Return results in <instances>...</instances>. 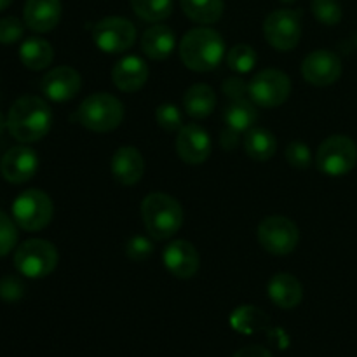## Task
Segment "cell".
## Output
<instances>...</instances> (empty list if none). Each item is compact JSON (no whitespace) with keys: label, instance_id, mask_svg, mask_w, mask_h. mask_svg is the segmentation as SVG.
<instances>
[{"label":"cell","instance_id":"1","mask_svg":"<svg viewBox=\"0 0 357 357\" xmlns=\"http://www.w3.org/2000/svg\"><path fill=\"white\" fill-rule=\"evenodd\" d=\"M51 107L38 96L20 98L7 114V129L21 143L40 142L51 131Z\"/></svg>","mask_w":357,"mask_h":357},{"label":"cell","instance_id":"2","mask_svg":"<svg viewBox=\"0 0 357 357\" xmlns=\"http://www.w3.org/2000/svg\"><path fill=\"white\" fill-rule=\"evenodd\" d=\"M225 40L208 26L192 28L180 42V58L192 72H211L225 58Z\"/></svg>","mask_w":357,"mask_h":357},{"label":"cell","instance_id":"3","mask_svg":"<svg viewBox=\"0 0 357 357\" xmlns=\"http://www.w3.org/2000/svg\"><path fill=\"white\" fill-rule=\"evenodd\" d=\"M142 216L146 232L155 241L171 239L183 225L181 204L164 192H152L143 199Z\"/></svg>","mask_w":357,"mask_h":357},{"label":"cell","instance_id":"4","mask_svg":"<svg viewBox=\"0 0 357 357\" xmlns=\"http://www.w3.org/2000/svg\"><path fill=\"white\" fill-rule=\"evenodd\" d=\"M124 105L108 93H94L77 108L75 119L80 126L93 132H110L124 121Z\"/></svg>","mask_w":357,"mask_h":357},{"label":"cell","instance_id":"5","mask_svg":"<svg viewBox=\"0 0 357 357\" xmlns=\"http://www.w3.org/2000/svg\"><path fill=\"white\" fill-rule=\"evenodd\" d=\"M58 250L45 239H28L14 253V267L28 279H42L56 271Z\"/></svg>","mask_w":357,"mask_h":357},{"label":"cell","instance_id":"6","mask_svg":"<svg viewBox=\"0 0 357 357\" xmlns=\"http://www.w3.org/2000/svg\"><path fill=\"white\" fill-rule=\"evenodd\" d=\"M357 164V145L345 135H333L324 139L316 152V166L328 176H344Z\"/></svg>","mask_w":357,"mask_h":357},{"label":"cell","instance_id":"7","mask_svg":"<svg viewBox=\"0 0 357 357\" xmlns=\"http://www.w3.org/2000/svg\"><path fill=\"white\" fill-rule=\"evenodd\" d=\"M52 215H54V206L51 197L38 188L21 192L13 202L14 222L28 232L45 229L51 223Z\"/></svg>","mask_w":357,"mask_h":357},{"label":"cell","instance_id":"8","mask_svg":"<svg viewBox=\"0 0 357 357\" xmlns=\"http://www.w3.org/2000/svg\"><path fill=\"white\" fill-rule=\"evenodd\" d=\"M248 94L257 107H281L291 94V80L278 68H265L248 82Z\"/></svg>","mask_w":357,"mask_h":357},{"label":"cell","instance_id":"9","mask_svg":"<svg viewBox=\"0 0 357 357\" xmlns=\"http://www.w3.org/2000/svg\"><path fill=\"white\" fill-rule=\"evenodd\" d=\"M258 241L267 253L284 257L298 246L300 230L296 223L286 216H267L258 225Z\"/></svg>","mask_w":357,"mask_h":357},{"label":"cell","instance_id":"10","mask_svg":"<svg viewBox=\"0 0 357 357\" xmlns=\"http://www.w3.org/2000/svg\"><path fill=\"white\" fill-rule=\"evenodd\" d=\"M93 40L107 54H121L136 42V26L121 16H108L93 26Z\"/></svg>","mask_w":357,"mask_h":357},{"label":"cell","instance_id":"11","mask_svg":"<svg viewBox=\"0 0 357 357\" xmlns=\"http://www.w3.org/2000/svg\"><path fill=\"white\" fill-rule=\"evenodd\" d=\"M264 35L278 51H291L302 38V14L293 9H279L264 21Z\"/></svg>","mask_w":357,"mask_h":357},{"label":"cell","instance_id":"12","mask_svg":"<svg viewBox=\"0 0 357 357\" xmlns=\"http://www.w3.org/2000/svg\"><path fill=\"white\" fill-rule=\"evenodd\" d=\"M342 59L330 49H317L309 52L302 61V75L309 84L326 87L342 77Z\"/></svg>","mask_w":357,"mask_h":357},{"label":"cell","instance_id":"13","mask_svg":"<svg viewBox=\"0 0 357 357\" xmlns=\"http://www.w3.org/2000/svg\"><path fill=\"white\" fill-rule=\"evenodd\" d=\"M40 89L47 100L65 103L73 100L82 89V77L72 66H56L40 80Z\"/></svg>","mask_w":357,"mask_h":357},{"label":"cell","instance_id":"14","mask_svg":"<svg viewBox=\"0 0 357 357\" xmlns=\"http://www.w3.org/2000/svg\"><path fill=\"white\" fill-rule=\"evenodd\" d=\"M176 153L185 164L199 166L211 155V136L199 124L183 126L176 136Z\"/></svg>","mask_w":357,"mask_h":357},{"label":"cell","instance_id":"15","mask_svg":"<svg viewBox=\"0 0 357 357\" xmlns=\"http://www.w3.org/2000/svg\"><path fill=\"white\" fill-rule=\"evenodd\" d=\"M38 169V155L26 145L13 146L0 160V173L9 183L21 185L30 181Z\"/></svg>","mask_w":357,"mask_h":357},{"label":"cell","instance_id":"16","mask_svg":"<svg viewBox=\"0 0 357 357\" xmlns=\"http://www.w3.org/2000/svg\"><path fill=\"white\" fill-rule=\"evenodd\" d=\"M164 267L178 279H192L199 271L201 257L192 243L183 239L173 241L162 251Z\"/></svg>","mask_w":357,"mask_h":357},{"label":"cell","instance_id":"17","mask_svg":"<svg viewBox=\"0 0 357 357\" xmlns=\"http://www.w3.org/2000/svg\"><path fill=\"white\" fill-rule=\"evenodd\" d=\"M150 75L149 65L139 56H126L112 68V80L122 93H136L146 84Z\"/></svg>","mask_w":357,"mask_h":357},{"label":"cell","instance_id":"18","mask_svg":"<svg viewBox=\"0 0 357 357\" xmlns=\"http://www.w3.org/2000/svg\"><path fill=\"white\" fill-rule=\"evenodd\" d=\"M110 169L119 183L131 187V185H136L143 178L145 159H143L142 152L135 146H121L112 155Z\"/></svg>","mask_w":357,"mask_h":357},{"label":"cell","instance_id":"19","mask_svg":"<svg viewBox=\"0 0 357 357\" xmlns=\"http://www.w3.org/2000/svg\"><path fill=\"white\" fill-rule=\"evenodd\" d=\"M24 24L37 33H47L61 20V0H26L23 10Z\"/></svg>","mask_w":357,"mask_h":357},{"label":"cell","instance_id":"20","mask_svg":"<svg viewBox=\"0 0 357 357\" xmlns=\"http://www.w3.org/2000/svg\"><path fill=\"white\" fill-rule=\"evenodd\" d=\"M267 293L272 303L284 310L298 307L303 298L302 282L288 272H279V274L272 275L267 286Z\"/></svg>","mask_w":357,"mask_h":357},{"label":"cell","instance_id":"21","mask_svg":"<svg viewBox=\"0 0 357 357\" xmlns=\"http://www.w3.org/2000/svg\"><path fill=\"white\" fill-rule=\"evenodd\" d=\"M174 47H176V35L166 24H153L142 37V51L155 61L169 58Z\"/></svg>","mask_w":357,"mask_h":357},{"label":"cell","instance_id":"22","mask_svg":"<svg viewBox=\"0 0 357 357\" xmlns=\"http://www.w3.org/2000/svg\"><path fill=\"white\" fill-rule=\"evenodd\" d=\"M223 117H225L227 128L232 129L237 135H246L251 128H255L258 121L257 105L246 98L230 100L225 112H223Z\"/></svg>","mask_w":357,"mask_h":357},{"label":"cell","instance_id":"23","mask_svg":"<svg viewBox=\"0 0 357 357\" xmlns=\"http://www.w3.org/2000/svg\"><path fill=\"white\" fill-rule=\"evenodd\" d=\"M183 108L192 119H206L216 108V93L208 84H194L183 96Z\"/></svg>","mask_w":357,"mask_h":357},{"label":"cell","instance_id":"24","mask_svg":"<svg viewBox=\"0 0 357 357\" xmlns=\"http://www.w3.org/2000/svg\"><path fill=\"white\" fill-rule=\"evenodd\" d=\"M20 58L28 70L38 72V70L51 66L52 59H54V49L45 38L30 37L21 44Z\"/></svg>","mask_w":357,"mask_h":357},{"label":"cell","instance_id":"25","mask_svg":"<svg viewBox=\"0 0 357 357\" xmlns=\"http://www.w3.org/2000/svg\"><path fill=\"white\" fill-rule=\"evenodd\" d=\"M243 143L248 155L257 162H265V160L272 159L278 150V139L265 128H251L244 135Z\"/></svg>","mask_w":357,"mask_h":357},{"label":"cell","instance_id":"26","mask_svg":"<svg viewBox=\"0 0 357 357\" xmlns=\"http://www.w3.org/2000/svg\"><path fill=\"white\" fill-rule=\"evenodd\" d=\"M183 13L199 24H213L223 16V0H180Z\"/></svg>","mask_w":357,"mask_h":357},{"label":"cell","instance_id":"27","mask_svg":"<svg viewBox=\"0 0 357 357\" xmlns=\"http://www.w3.org/2000/svg\"><path fill=\"white\" fill-rule=\"evenodd\" d=\"M268 323H271V319H268L267 314L253 305L239 307L230 316V324H232L234 330L244 335L257 333V331L265 330L268 326Z\"/></svg>","mask_w":357,"mask_h":357},{"label":"cell","instance_id":"28","mask_svg":"<svg viewBox=\"0 0 357 357\" xmlns=\"http://www.w3.org/2000/svg\"><path fill=\"white\" fill-rule=\"evenodd\" d=\"M131 7L142 20L159 23L173 13V0H131Z\"/></svg>","mask_w":357,"mask_h":357},{"label":"cell","instance_id":"29","mask_svg":"<svg viewBox=\"0 0 357 357\" xmlns=\"http://www.w3.org/2000/svg\"><path fill=\"white\" fill-rule=\"evenodd\" d=\"M225 61L236 73H248L257 66L258 56L251 45L237 44L225 54Z\"/></svg>","mask_w":357,"mask_h":357},{"label":"cell","instance_id":"30","mask_svg":"<svg viewBox=\"0 0 357 357\" xmlns=\"http://www.w3.org/2000/svg\"><path fill=\"white\" fill-rule=\"evenodd\" d=\"M312 14L319 23L335 26L342 21L344 10L338 0H312Z\"/></svg>","mask_w":357,"mask_h":357},{"label":"cell","instance_id":"31","mask_svg":"<svg viewBox=\"0 0 357 357\" xmlns=\"http://www.w3.org/2000/svg\"><path fill=\"white\" fill-rule=\"evenodd\" d=\"M155 121L167 132H176L183 128V117L174 103L159 105L155 110Z\"/></svg>","mask_w":357,"mask_h":357},{"label":"cell","instance_id":"32","mask_svg":"<svg viewBox=\"0 0 357 357\" xmlns=\"http://www.w3.org/2000/svg\"><path fill=\"white\" fill-rule=\"evenodd\" d=\"M286 162L296 169H307L312 164V153H310L309 145L302 142L289 143L288 149L284 152Z\"/></svg>","mask_w":357,"mask_h":357},{"label":"cell","instance_id":"33","mask_svg":"<svg viewBox=\"0 0 357 357\" xmlns=\"http://www.w3.org/2000/svg\"><path fill=\"white\" fill-rule=\"evenodd\" d=\"M17 243V229L16 222L9 218L6 213L0 211V258L16 248Z\"/></svg>","mask_w":357,"mask_h":357},{"label":"cell","instance_id":"34","mask_svg":"<svg viewBox=\"0 0 357 357\" xmlns=\"http://www.w3.org/2000/svg\"><path fill=\"white\" fill-rule=\"evenodd\" d=\"M153 253V244L145 236H132L126 244V255L132 261H145Z\"/></svg>","mask_w":357,"mask_h":357},{"label":"cell","instance_id":"35","mask_svg":"<svg viewBox=\"0 0 357 357\" xmlns=\"http://www.w3.org/2000/svg\"><path fill=\"white\" fill-rule=\"evenodd\" d=\"M24 33V23L14 16L0 20V44H16Z\"/></svg>","mask_w":357,"mask_h":357},{"label":"cell","instance_id":"36","mask_svg":"<svg viewBox=\"0 0 357 357\" xmlns=\"http://www.w3.org/2000/svg\"><path fill=\"white\" fill-rule=\"evenodd\" d=\"M23 295L24 284L20 278H16V275H6V278L0 279V298L3 302L14 303L23 298Z\"/></svg>","mask_w":357,"mask_h":357},{"label":"cell","instance_id":"37","mask_svg":"<svg viewBox=\"0 0 357 357\" xmlns=\"http://www.w3.org/2000/svg\"><path fill=\"white\" fill-rule=\"evenodd\" d=\"M223 93L230 98V100H239V98H246L248 94V82L237 77H230L223 84Z\"/></svg>","mask_w":357,"mask_h":357},{"label":"cell","instance_id":"38","mask_svg":"<svg viewBox=\"0 0 357 357\" xmlns=\"http://www.w3.org/2000/svg\"><path fill=\"white\" fill-rule=\"evenodd\" d=\"M234 357H274L265 347L260 345H248V347L241 349L239 352H236Z\"/></svg>","mask_w":357,"mask_h":357},{"label":"cell","instance_id":"39","mask_svg":"<svg viewBox=\"0 0 357 357\" xmlns=\"http://www.w3.org/2000/svg\"><path fill=\"white\" fill-rule=\"evenodd\" d=\"M220 142H222L223 149L225 150H232L234 146H237V142H239V135L237 132H234L232 129L225 128V131H223L222 138H220Z\"/></svg>","mask_w":357,"mask_h":357},{"label":"cell","instance_id":"40","mask_svg":"<svg viewBox=\"0 0 357 357\" xmlns=\"http://www.w3.org/2000/svg\"><path fill=\"white\" fill-rule=\"evenodd\" d=\"M6 128H7V117H3V114L0 112V135H2Z\"/></svg>","mask_w":357,"mask_h":357},{"label":"cell","instance_id":"41","mask_svg":"<svg viewBox=\"0 0 357 357\" xmlns=\"http://www.w3.org/2000/svg\"><path fill=\"white\" fill-rule=\"evenodd\" d=\"M10 3H13V0H0V13H2V10H6Z\"/></svg>","mask_w":357,"mask_h":357},{"label":"cell","instance_id":"42","mask_svg":"<svg viewBox=\"0 0 357 357\" xmlns=\"http://www.w3.org/2000/svg\"><path fill=\"white\" fill-rule=\"evenodd\" d=\"M281 2H284V3H293V2H295V0H281Z\"/></svg>","mask_w":357,"mask_h":357}]
</instances>
